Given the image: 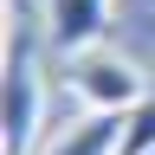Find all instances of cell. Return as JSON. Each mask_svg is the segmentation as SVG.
Here are the masks:
<instances>
[{
  "instance_id": "cell-1",
  "label": "cell",
  "mask_w": 155,
  "mask_h": 155,
  "mask_svg": "<svg viewBox=\"0 0 155 155\" xmlns=\"http://www.w3.org/2000/svg\"><path fill=\"white\" fill-rule=\"evenodd\" d=\"M45 136V78L26 39H7V84H0V155H39Z\"/></svg>"
},
{
  "instance_id": "cell-2",
  "label": "cell",
  "mask_w": 155,
  "mask_h": 155,
  "mask_svg": "<svg viewBox=\"0 0 155 155\" xmlns=\"http://www.w3.org/2000/svg\"><path fill=\"white\" fill-rule=\"evenodd\" d=\"M71 91H78L84 110H136L155 84H149V71L136 65L129 52H116L104 39V45H84L71 58Z\"/></svg>"
},
{
  "instance_id": "cell-3",
  "label": "cell",
  "mask_w": 155,
  "mask_h": 155,
  "mask_svg": "<svg viewBox=\"0 0 155 155\" xmlns=\"http://www.w3.org/2000/svg\"><path fill=\"white\" fill-rule=\"evenodd\" d=\"M104 26H110V0H45V32L65 58L104 45Z\"/></svg>"
},
{
  "instance_id": "cell-4",
  "label": "cell",
  "mask_w": 155,
  "mask_h": 155,
  "mask_svg": "<svg viewBox=\"0 0 155 155\" xmlns=\"http://www.w3.org/2000/svg\"><path fill=\"white\" fill-rule=\"evenodd\" d=\"M129 129V110H84L78 123H65L39 155H116Z\"/></svg>"
},
{
  "instance_id": "cell-5",
  "label": "cell",
  "mask_w": 155,
  "mask_h": 155,
  "mask_svg": "<svg viewBox=\"0 0 155 155\" xmlns=\"http://www.w3.org/2000/svg\"><path fill=\"white\" fill-rule=\"evenodd\" d=\"M149 149H155V91L129 110V129H123V149L116 155H149Z\"/></svg>"
},
{
  "instance_id": "cell-6",
  "label": "cell",
  "mask_w": 155,
  "mask_h": 155,
  "mask_svg": "<svg viewBox=\"0 0 155 155\" xmlns=\"http://www.w3.org/2000/svg\"><path fill=\"white\" fill-rule=\"evenodd\" d=\"M149 155H155V149H149Z\"/></svg>"
}]
</instances>
